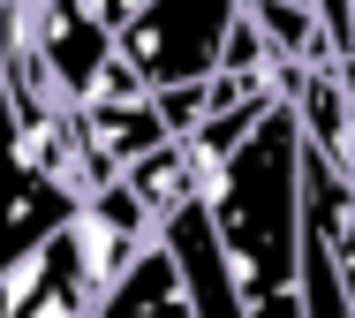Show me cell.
Listing matches in <instances>:
<instances>
[{"instance_id": "obj_4", "label": "cell", "mask_w": 355, "mask_h": 318, "mask_svg": "<svg viewBox=\"0 0 355 318\" xmlns=\"http://www.w3.org/2000/svg\"><path fill=\"white\" fill-rule=\"evenodd\" d=\"M83 190L69 174H53L46 159H15V205H8V258H31L38 242H53L69 220H83Z\"/></svg>"}, {"instance_id": "obj_2", "label": "cell", "mask_w": 355, "mask_h": 318, "mask_svg": "<svg viewBox=\"0 0 355 318\" xmlns=\"http://www.w3.org/2000/svg\"><path fill=\"white\" fill-rule=\"evenodd\" d=\"M8 15H15L8 38H23L46 61V76L61 83L69 106L121 61V31L98 15V0H8Z\"/></svg>"}, {"instance_id": "obj_6", "label": "cell", "mask_w": 355, "mask_h": 318, "mask_svg": "<svg viewBox=\"0 0 355 318\" xmlns=\"http://www.w3.org/2000/svg\"><path fill=\"white\" fill-rule=\"evenodd\" d=\"M302 303H310V318H355L348 281H340V258H333V242H325L318 220H310V250H302Z\"/></svg>"}, {"instance_id": "obj_1", "label": "cell", "mask_w": 355, "mask_h": 318, "mask_svg": "<svg viewBox=\"0 0 355 318\" xmlns=\"http://www.w3.org/2000/svg\"><path fill=\"white\" fill-rule=\"evenodd\" d=\"M250 0H144L121 23V61L144 83H212L227 69V38Z\"/></svg>"}, {"instance_id": "obj_5", "label": "cell", "mask_w": 355, "mask_h": 318, "mask_svg": "<svg viewBox=\"0 0 355 318\" xmlns=\"http://www.w3.org/2000/svg\"><path fill=\"white\" fill-rule=\"evenodd\" d=\"M91 318H197V296H189V281H182V258H174L166 242H151L137 265L98 296Z\"/></svg>"}, {"instance_id": "obj_7", "label": "cell", "mask_w": 355, "mask_h": 318, "mask_svg": "<svg viewBox=\"0 0 355 318\" xmlns=\"http://www.w3.org/2000/svg\"><path fill=\"white\" fill-rule=\"evenodd\" d=\"M144 0H98V15H106V23H114V31H121V23H129V15H137Z\"/></svg>"}, {"instance_id": "obj_3", "label": "cell", "mask_w": 355, "mask_h": 318, "mask_svg": "<svg viewBox=\"0 0 355 318\" xmlns=\"http://www.w3.org/2000/svg\"><path fill=\"white\" fill-rule=\"evenodd\" d=\"M76 122H83V137L114 159L121 174H129L144 152H159V144L174 137V129H166V114H159V83H144L129 61H114L106 76L76 99Z\"/></svg>"}]
</instances>
